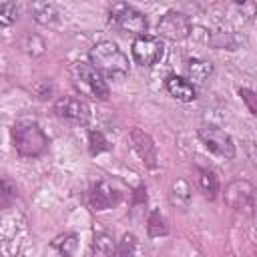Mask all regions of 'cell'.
Masks as SVG:
<instances>
[{
  "mask_svg": "<svg viewBox=\"0 0 257 257\" xmlns=\"http://www.w3.org/2000/svg\"><path fill=\"white\" fill-rule=\"evenodd\" d=\"M165 86H167V92L171 96H175L177 100L181 102H191L197 98V90L193 86V82H189L187 78L183 76H177V74H171L167 80H165Z\"/></svg>",
  "mask_w": 257,
  "mask_h": 257,
  "instance_id": "12",
  "label": "cell"
},
{
  "mask_svg": "<svg viewBox=\"0 0 257 257\" xmlns=\"http://www.w3.org/2000/svg\"><path fill=\"white\" fill-rule=\"evenodd\" d=\"M52 108L58 118H64L76 124H86L90 118V108L86 100H82L80 96H58Z\"/></svg>",
  "mask_w": 257,
  "mask_h": 257,
  "instance_id": "8",
  "label": "cell"
},
{
  "mask_svg": "<svg viewBox=\"0 0 257 257\" xmlns=\"http://www.w3.org/2000/svg\"><path fill=\"white\" fill-rule=\"evenodd\" d=\"M108 149H110V143L106 141V137L100 131H90V135H88V151H90V155H100V153H104Z\"/></svg>",
  "mask_w": 257,
  "mask_h": 257,
  "instance_id": "22",
  "label": "cell"
},
{
  "mask_svg": "<svg viewBox=\"0 0 257 257\" xmlns=\"http://www.w3.org/2000/svg\"><path fill=\"white\" fill-rule=\"evenodd\" d=\"M114 239L108 235V233H96L94 235V243H92V249H94V255L96 257H112V251H114Z\"/></svg>",
  "mask_w": 257,
  "mask_h": 257,
  "instance_id": "19",
  "label": "cell"
},
{
  "mask_svg": "<svg viewBox=\"0 0 257 257\" xmlns=\"http://www.w3.org/2000/svg\"><path fill=\"white\" fill-rule=\"evenodd\" d=\"M225 203L235 211L251 213L255 207V189L245 179H235L225 187Z\"/></svg>",
  "mask_w": 257,
  "mask_h": 257,
  "instance_id": "6",
  "label": "cell"
},
{
  "mask_svg": "<svg viewBox=\"0 0 257 257\" xmlns=\"http://www.w3.org/2000/svg\"><path fill=\"white\" fill-rule=\"evenodd\" d=\"M199 189L205 195V199L213 201L219 193V179L211 169H201L199 171Z\"/></svg>",
  "mask_w": 257,
  "mask_h": 257,
  "instance_id": "15",
  "label": "cell"
},
{
  "mask_svg": "<svg viewBox=\"0 0 257 257\" xmlns=\"http://www.w3.org/2000/svg\"><path fill=\"white\" fill-rule=\"evenodd\" d=\"M120 197H122V193H120L112 183H108V181H98V183L92 187L88 201H90V207H92L94 211H106V209L118 205Z\"/></svg>",
  "mask_w": 257,
  "mask_h": 257,
  "instance_id": "11",
  "label": "cell"
},
{
  "mask_svg": "<svg viewBox=\"0 0 257 257\" xmlns=\"http://www.w3.org/2000/svg\"><path fill=\"white\" fill-rule=\"evenodd\" d=\"M213 74V64L205 58H189L187 60V76L193 82L203 84L205 80H209V76Z\"/></svg>",
  "mask_w": 257,
  "mask_h": 257,
  "instance_id": "13",
  "label": "cell"
},
{
  "mask_svg": "<svg viewBox=\"0 0 257 257\" xmlns=\"http://www.w3.org/2000/svg\"><path fill=\"white\" fill-rule=\"evenodd\" d=\"M18 199V187L12 179L8 177H2L0 179V211L12 207Z\"/></svg>",
  "mask_w": 257,
  "mask_h": 257,
  "instance_id": "16",
  "label": "cell"
},
{
  "mask_svg": "<svg viewBox=\"0 0 257 257\" xmlns=\"http://www.w3.org/2000/svg\"><path fill=\"white\" fill-rule=\"evenodd\" d=\"M12 143L20 157H40L48 149V137L34 120H18L12 126Z\"/></svg>",
  "mask_w": 257,
  "mask_h": 257,
  "instance_id": "2",
  "label": "cell"
},
{
  "mask_svg": "<svg viewBox=\"0 0 257 257\" xmlns=\"http://www.w3.org/2000/svg\"><path fill=\"white\" fill-rule=\"evenodd\" d=\"M239 94H241V98L247 102V106H249V112H251V114H257L255 92H253V90H249V88H239Z\"/></svg>",
  "mask_w": 257,
  "mask_h": 257,
  "instance_id": "24",
  "label": "cell"
},
{
  "mask_svg": "<svg viewBox=\"0 0 257 257\" xmlns=\"http://www.w3.org/2000/svg\"><path fill=\"white\" fill-rule=\"evenodd\" d=\"M171 199H173V205H177L179 209H187L189 203H191V189L187 185L185 179H177L173 183V193H171Z\"/></svg>",
  "mask_w": 257,
  "mask_h": 257,
  "instance_id": "17",
  "label": "cell"
},
{
  "mask_svg": "<svg viewBox=\"0 0 257 257\" xmlns=\"http://www.w3.org/2000/svg\"><path fill=\"white\" fill-rule=\"evenodd\" d=\"M30 12H32L34 20L40 22V24H54L56 18H58V10L50 2H32Z\"/></svg>",
  "mask_w": 257,
  "mask_h": 257,
  "instance_id": "14",
  "label": "cell"
},
{
  "mask_svg": "<svg viewBox=\"0 0 257 257\" xmlns=\"http://www.w3.org/2000/svg\"><path fill=\"white\" fill-rule=\"evenodd\" d=\"M70 80H72V86L80 92V96H88V98H96V100H106L110 90H108V84L106 80L88 64V62H72L70 68Z\"/></svg>",
  "mask_w": 257,
  "mask_h": 257,
  "instance_id": "3",
  "label": "cell"
},
{
  "mask_svg": "<svg viewBox=\"0 0 257 257\" xmlns=\"http://www.w3.org/2000/svg\"><path fill=\"white\" fill-rule=\"evenodd\" d=\"M88 64L104 78L120 80L128 74V58L126 54L110 40L96 42L88 52Z\"/></svg>",
  "mask_w": 257,
  "mask_h": 257,
  "instance_id": "1",
  "label": "cell"
},
{
  "mask_svg": "<svg viewBox=\"0 0 257 257\" xmlns=\"http://www.w3.org/2000/svg\"><path fill=\"white\" fill-rule=\"evenodd\" d=\"M157 30L163 38H169V40H183L191 34V20L183 14V12H177V10H169L165 12L161 18H159V24H157Z\"/></svg>",
  "mask_w": 257,
  "mask_h": 257,
  "instance_id": "9",
  "label": "cell"
},
{
  "mask_svg": "<svg viewBox=\"0 0 257 257\" xmlns=\"http://www.w3.org/2000/svg\"><path fill=\"white\" fill-rule=\"evenodd\" d=\"M128 141H131L135 153L141 157V161H143L149 169H157L159 157H157V147H155L153 139H151L145 131H141L139 126H135V128H131V133H128Z\"/></svg>",
  "mask_w": 257,
  "mask_h": 257,
  "instance_id": "10",
  "label": "cell"
},
{
  "mask_svg": "<svg viewBox=\"0 0 257 257\" xmlns=\"http://www.w3.org/2000/svg\"><path fill=\"white\" fill-rule=\"evenodd\" d=\"M147 229H149V235H151V237H161V235L167 233V221H165V217H163L157 209L149 213Z\"/></svg>",
  "mask_w": 257,
  "mask_h": 257,
  "instance_id": "21",
  "label": "cell"
},
{
  "mask_svg": "<svg viewBox=\"0 0 257 257\" xmlns=\"http://www.w3.org/2000/svg\"><path fill=\"white\" fill-rule=\"evenodd\" d=\"M108 22L114 28H118L120 32H131V34H137V36H145V32L149 30L147 16L141 10H137L135 6L124 4V2H116V4L110 6Z\"/></svg>",
  "mask_w": 257,
  "mask_h": 257,
  "instance_id": "4",
  "label": "cell"
},
{
  "mask_svg": "<svg viewBox=\"0 0 257 257\" xmlns=\"http://www.w3.org/2000/svg\"><path fill=\"white\" fill-rule=\"evenodd\" d=\"M131 52H133V58L139 66H153L163 58L165 46L157 36L145 34V36H137L133 40Z\"/></svg>",
  "mask_w": 257,
  "mask_h": 257,
  "instance_id": "5",
  "label": "cell"
},
{
  "mask_svg": "<svg viewBox=\"0 0 257 257\" xmlns=\"http://www.w3.org/2000/svg\"><path fill=\"white\" fill-rule=\"evenodd\" d=\"M18 18V6L14 2H0V24L10 26Z\"/></svg>",
  "mask_w": 257,
  "mask_h": 257,
  "instance_id": "23",
  "label": "cell"
},
{
  "mask_svg": "<svg viewBox=\"0 0 257 257\" xmlns=\"http://www.w3.org/2000/svg\"><path fill=\"white\" fill-rule=\"evenodd\" d=\"M135 249H137V237L133 233H124L120 241L114 245L112 257H135Z\"/></svg>",
  "mask_w": 257,
  "mask_h": 257,
  "instance_id": "20",
  "label": "cell"
},
{
  "mask_svg": "<svg viewBox=\"0 0 257 257\" xmlns=\"http://www.w3.org/2000/svg\"><path fill=\"white\" fill-rule=\"evenodd\" d=\"M199 139L209 149L213 155L223 157V159H233L235 157V143L233 139L219 126H203L199 128Z\"/></svg>",
  "mask_w": 257,
  "mask_h": 257,
  "instance_id": "7",
  "label": "cell"
},
{
  "mask_svg": "<svg viewBox=\"0 0 257 257\" xmlns=\"http://www.w3.org/2000/svg\"><path fill=\"white\" fill-rule=\"evenodd\" d=\"M52 247L62 255V257H72L76 247H78V237L74 233H64V235H58L54 241H52Z\"/></svg>",
  "mask_w": 257,
  "mask_h": 257,
  "instance_id": "18",
  "label": "cell"
}]
</instances>
